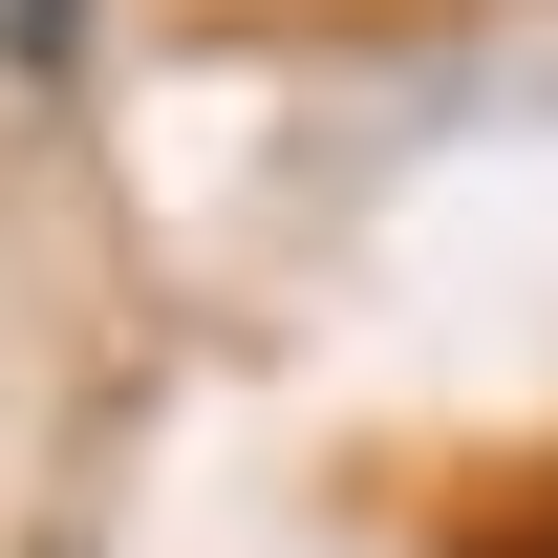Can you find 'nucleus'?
<instances>
[{
    "label": "nucleus",
    "instance_id": "f257e3e1",
    "mask_svg": "<svg viewBox=\"0 0 558 558\" xmlns=\"http://www.w3.org/2000/svg\"><path fill=\"white\" fill-rule=\"evenodd\" d=\"M0 65H22V86H65V65H86V0H0Z\"/></svg>",
    "mask_w": 558,
    "mask_h": 558
}]
</instances>
